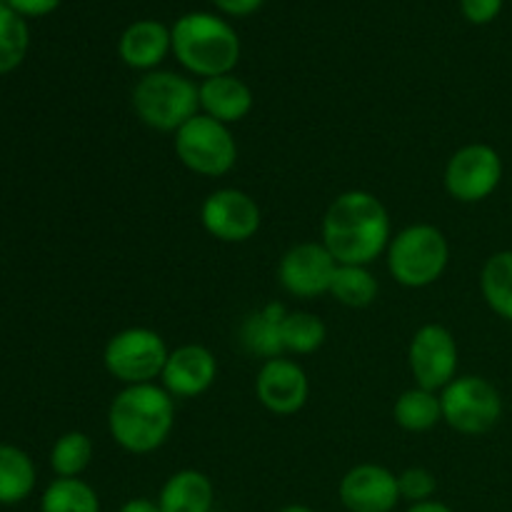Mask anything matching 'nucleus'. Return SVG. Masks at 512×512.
<instances>
[{
  "instance_id": "39448f33",
  "label": "nucleus",
  "mask_w": 512,
  "mask_h": 512,
  "mask_svg": "<svg viewBox=\"0 0 512 512\" xmlns=\"http://www.w3.org/2000/svg\"><path fill=\"white\" fill-rule=\"evenodd\" d=\"M388 270L403 288H428L443 278L450 260L448 238L430 223H415L393 235L388 245Z\"/></svg>"
},
{
  "instance_id": "393cba45",
  "label": "nucleus",
  "mask_w": 512,
  "mask_h": 512,
  "mask_svg": "<svg viewBox=\"0 0 512 512\" xmlns=\"http://www.w3.org/2000/svg\"><path fill=\"white\" fill-rule=\"evenodd\" d=\"M280 333H283V348L285 353L293 355H310L315 350L323 348L325 338H328V328L323 320L305 310H295V313L285 315L280 323Z\"/></svg>"
},
{
  "instance_id": "a211bd4d",
  "label": "nucleus",
  "mask_w": 512,
  "mask_h": 512,
  "mask_svg": "<svg viewBox=\"0 0 512 512\" xmlns=\"http://www.w3.org/2000/svg\"><path fill=\"white\" fill-rule=\"evenodd\" d=\"M215 488L200 470H178L165 480L158 495L160 512H213Z\"/></svg>"
},
{
  "instance_id": "6e6552de",
  "label": "nucleus",
  "mask_w": 512,
  "mask_h": 512,
  "mask_svg": "<svg viewBox=\"0 0 512 512\" xmlns=\"http://www.w3.org/2000/svg\"><path fill=\"white\" fill-rule=\"evenodd\" d=\"M443 423L460 435H483L498 425L503 415V398L490 380L480 375H458L440 390Z\"/></svg>"
},
{
  "instance_id": "5701e85b",
  "label": "nucleus",
  "mask_w": 512,
  "mask_h": 512,
  "mask_svg": "<svg viewBox=\"0 0 512 512\" xmlns=\"http://www.w3.org/2000/svg\"><path fill=\"white\" fill-rule=\"evenodd\" d=\"M380 293L378 278L368 265H338L330 285V295L348 308H368Z\"/></svg>"
},
{
  "instance_id": "7c9ffc66",
  "label": "nucleus",
  "mask_w": 512,
  "mask_h": 512,
  "mask_svg": "<svg viewBox=\"0 0 512 512\" xmlns=\"http://www.w3.org/2000/svg\"><path fill=\"white\" fill-rule=\"evenodd\" d=\"M265 0H213L215 8L225 15H233V18H245V15H253L263 8Z\"/></svg>"
},
{
  "instance_id": "2eb2a0df",
  "label": "nucleus",
  "mask_w": 512,
  "mask_h": 512,
  "mask_svg": "<svg viewBox=\"0 0 512 512\" xmlns=\"http://www.w3.org/2000/svg\"><path fill=\"white\" fill-rule=\"evenodd\" d=\"M218 378V360L205 345L188 343L170 350L160 380L173 398L188 400L208 393Z\"/></svg>"
},
{
  "instance_id": "72a5a7b5",
  "label": "nucleus",
  "mask_w": 512,
  "mask_h": 512,
  "mask_svg": "<svg viewBox=\"0 0 512 512\" xmlns=\"http://www.w3.org/2000/svg\"><path fill=\"white\" fill-rule=\"evenodd\" d=\"M280 512H315V510L308 508V505H285Z\"/></svg>"
},
{
  "instance_id": "1a4fd4ad",
  "label": "nucleus",
  "mask_w": 512,
  "mask_h": 512,
  "mask_svg": "<svg viewBox=\"0 0 512 512\" xmlns=\"http://www.w3.org/2000/svg\"><path fill=\"white\" fill-rule=\"evenodd\" d=\"M445 190L458 203H480L498 190L503 158L488 143H470L453 153L445 165Z\"/></svg>"
},
{
  "instance_id": "4be33fe9",
  "label": "nucleus",
  "mask_w": 512,
  "mask_h": 512,
  "mask_svg": "<svg viewBox=\"0 0 512 512\" xmlns=\"http://www.w3.org/2000/svg\"><path fill=\"white\" fill-rule=\"evenodd\" d=\"M480 290L485 303L512 323V250L490 255L480 273Z\"/></svg>"
},
{
  "instance_id": "f8f14e48",
  "label": "nucleus",
  "mask_w": 512,
  "mask_h": 512,
  "mask_svg": "<svg viewBox=\"0 0 512 512\" xmlns=\"http://www.w3.org/2000/svg\"><path fill=\"white\" fill-rule=\"evenodd\" d=\"M338 260L323 243H298L278 263V283L293 298H318L330 293Z\"/></svg>"
},
{
  "instance_id": "c756f323",
  "label": "nucleus",
  "mask_w": 512,
  "mask_h": 512,
  "mask_svg": "<svg viewBox=\"0 0 512 512\" xmlns=\"http://www.w3.org/2000/svg\"><path fill=\"white\" fill-rule=\"evenodd\" d=\"M8 8H13L18 15H28V18H40V15L53 13L60 5V0H5Z\"/></svg>"
},
{
  "instance_id": "6ab92c4d",
  "label": "nucleus",
  "mask_w": 512,
  "mask_h": 512,
  "mask_svg": "<svg viewBox=\"0 0 512 512\" xmlns=\"http://www.w3.org/2000/svg\"><path fill=\"white\" fill-rule=\"evenodd\" d=\"M288 310L280 303H268L258 313L248 315L240 325V343L250 355H258L263 360L283 358V333L280 323L285 320Z\"/></svg>"
},
{
  "instance_id": "7ed1b4c3",
  "label": "nucleus",
  "mask_w": 512,
  "mask_h": 512,
  "mask_svg": "<svg viewBox=\"0 0 512 512\" xmlns=\"http://www.w3.org/2000/svg\"><path fill=\"white\" fill-rule=\"evenodd\" d=\"M173 55L188 73L218 78L233 73L240 60V38L233 25L215 13H185L170 28Z\"/></svg>"
},
{
  "instance_id": "f03ea898",
  "label": "nucleus",
  "mask_w": 512,
  "mask_h": 512,
  "mask_svg": "<svg viewBox=\"0 0 512 512\" xmlns=\"http://www.w3.org/2000/svg\"><path fill=\"white\" fill-rule=\"evenodd\" d=\"M175 428V398L163 385H125L108 410V430L115 445L133 455L155 453Z\"/></svg>"
},
{
  "instance_id": "20e7f679",
  "label": "nucleus",
  "mask_w": 512,
  "mask_h": 512,
  "mask_svg": "<svg viewBox=\"0 0 512 512\" xmlns=\"http://www.w3.org/2000/svg\"><path fill=\"white\" fill-rule=\"evenodd\" d=\"M133 108L153 130L178 133L200 113L198 85L173 70H150L133 88Z\"/></svg>"
},
{
  "instance_id": "2f4dec72",
  "label": "nucleus",
  "mask_w": 512,
  "mask_h": 512,
  "mask_svg": "<svg viewBox=\"0 0 512 512\" xmlns=\"http://www.w3.org/2000/svg\"><path fill=\"white\" fill-rule=\"evenodd\" d=\"M120 512H160V508L158 503H153V500L148 498H133L128 500V503H123Z\"/></svg>"
},
{
  "instance_id": "ddd939ff",
  "label": "nucleus",
  "mask_w": 512,
  "mask_h": 512,
  "mask_svg": "<svg viewBox=\"0 0 512 512\" xmlns=\"http://www.w3.org/2000/svg\"><path fill=\"white\" fill-rule=\"evenodd\" d=\"M338 498L348 512H393L398 508V475L378 463H360L343 475Z\"/></svg>"
},
{
  "instance_id": "9b49d317",
  "label": "nucleus",
  "mask_w": 512,
  "mask_h": 512,
  "mask_svg": "<svg viewBox=\"0 0 512 512\" xmlns=\"http://www.w3.org/2000/svg\"><path fill=\"white\" fill-rule=\"evenodd\" d=\"M200 223L205 233L220 243H248L260 230L263 215L248 193L238 188H220L200 205Z\"/></svg>"
},
{
  "instance_id": "9d476101",
  "label": "nucleus",
  "mask_w": 512,
  "mask_h": 512,
  "mask_svg": "<svg viewBox=\"0 0 512 512\" xmlns=\"http://www.w3.org/2000/svg\"><path fill=\"white\" fill-rule=\"evenodd\" d=\"M408 363L418 388L445 390L458 378L460 353L453 333L440 323H425L410 340Z\"/></svg>"
},
{
  "instance_id": "bb28decb",
  "label": "nucleus",
  "mask_w": 512,
  "mask_h": 512,
  "mask_svg": "<svg viewBox=\"0 0 512 512\" xmlns=\"http://www.w3.org/2000/svg\"><path fill=\"white\" fill-rule=\"evenodd\" d=\"M28 43L30 35L23 15H18L8 5H0V75L10 73L23 63Z\"/></svg>"
},
{
  "instance_id": "a878e982",
  "label": "nucleus",
  "mask_w": 512,
  "mask_h": 512,
  "mask_svg": "<svg viewBox=\"0 0 512 512\" xmlns=\"http://www.w3.org/2000/svg\"><path fill=\"white\" fill-rule=\"evenodd\" d=\"M93 460V440L80 430L65 433L55 440L50 450V468L58 478H78Z\"/></svg>"
},
{
  "instance_id": "423d86ee",
  "label": "nucleus",
  "mask_w": 512,
  "mask_h": 512,
  "mask_svg": "<svg viewBox=\"0 0 512 512\" xmlns=\"http://www.w3.org/2000/svg\"><path fill=\"white\" fill-rule=\"evenodd\" d=\"M175 155L203 178H223L238 163V143L228 125L198 113L175 133Z\"/></svg>"
},
{
  "instance_id": "f257e3e1",
  "label": "nucleus",
  "mask_w": 512,
  "mask_h": 512,
  "mask_svg": "<svg viewBox=\"0 0 512 512\" xmlns=\"http://www.w3.org/2000/svg\"><path fill=\"white\" fill-rule=\"evenodd\" d=\"M323 245L338 265H370L393 240L388 208L368 190H348L330 203L323 218Z\"/></svg>"
},
{
  "instance_id": "412c9836",
  "label": "nucleus",
  "mask_w": 512,
  "mask_h": 512,
  "mask_svg": "<svg viewBox=\"0 0 512 512\" xmlns=\"http://www.w3.org/2000/svg\"><path fill=\"white\" fill-rule=\"evenodd\" d=\"M35 488V465L15 445H0V505H15Z\"/></svg>"
},
{
  "instance_id": "b1692460",
  "label": "nucleus",
  "mask_w": 512,
  "mask_h": 512,
  "mask_svg": "<svg viewBox=\"0 0 512 512\" xmlns=\"http://www.w3.org/2000/svg\"><path fill=\"white\" fill-rule=\"evenodd\" d=\"M40 512H100V500L85 480L58 478L43 493Z\"/></svg>"
},
{
  "instance_id": "0eeeda50",
  "label": "nucleus",
  "mask_w": 512,
  "mask_h": 512,
  "mask_svg": "<svg viewBox=\"0 0 512 512\" xmlns=\"http://www.w3.org/2000/svg\"><path fill=\"white\" fill-rule=\"evenodd\" d=\"M170 350L163 335L150 328H125L108 340L103 365L123 385L155 383L163 375Z\"/></svg>"
},
{
  "instance_id": "f3484780",
  "label": "nucleus",
  "mask_w": 512,
  "mask_h": 512,
  "mask_svg": "<svg viewBox=\"0 0 512 512\" xmlns=\"http://www.w3.org/2000/svg\"><path fill=\"white\" fill-rule=\"evenodd\" d=\"M198 93L200 113L223 125H233L248 118L255 103L250 85L233 73L203 80L198 85Z\"/></svg>"
},
{
  "instance_id": "dca6fc26",
  "label": "nucleus",
  "mask_w": 512,
  "mask_h": 512,
  "mask_svg": "<svg viewBox=\"0 0 512 512\" xmlns=\"http://www.w3.org/2000/svg\"><path fill=\"white\" fill-rule=\"evenodd\" d=\"M173 53V33L160 20H135L118 40V55L133 70H158V65Z\"/></svg>"
},
{
  "instance_id": "aec40b11",
  "label": "nucleus",
  "mask_w": 512,
  "mask_h": 512,
  "mask_svg": "<svg viewBox=\"0 0 512 512\" xmlns=\"http://www.w3.org/2000/svg\"><path fill=\"white\" fill-rule=\"evenodd\" d=\"M393 418L398 428L408 430V433H428L435 425L443 423V403H440V393L425 388H410L395 400Z\"/></svg>"
},
{
  "instance_id": "cd10ccee",
  "label": "nucleus",
  "mask_w": 512,
  "mask_h": 512,
  "mask_svg": "<svg viewBox=\"0 0 512 512\" xmlns=\"http://www.w3.org/2000/svg\"><path fill=\"white\" fill-rule=\"evenodd\" d=\"M400 498L410 500V503H425L433 500L435 490H438V480L428 468H408L398 475Z\"/></svg>"
},
{
  "instance_id": "473e14b6",
  "label": "nucleus",
  "mask_w": 512,
  "mask_h": 512,
  "mask_svg": "<svg viewBox=\"0 0 512 512\" xmlns=\"http://www.w3.org/2000/svg\"><path fill=\"white\" fill-rule=\"evenodd\" d=\"M408 512H455V510L448 508L445 503H438V500H425V503L410 505Z\"/></svg>"
},
{
  "instance_id": "c85d7f7f",
  "label": "nucleus",
  "mask_w": 512,
  "mask_h": 512,
  "mask_svg": "<svg viewBox=\"0 0 512 512\" xmlns=\"http://www.w3.org/2000/svg\"><path fill=\"white\" fill-rule=\"evenodd\" d=\"M505 0H460V10H463L465 20L473 25H488L503 10Z\"/></svg>"
},
{
  "instance_id": "4468645a",
  "label": "nucleus",
  "mask_w": 512,
  "mask_h": 512,
  "mask_svg": "<svg viewBox=\"0 0 512 512\" xmlns=\"http://www.w3.org/2000/svg\"><path fill=\"white\" fill-rule=\"evenodd\" d=\"M255 395L268 413H300L310 398L308 373L290 358L265 360L255 378Z\"/></svg>"
}]
</instances>
